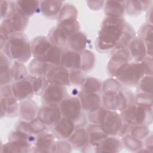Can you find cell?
I'll list each match as a JSON object with an SVG mask.
<instances>
[{"label":"cell","mask_w":153,"mask_h":153,"mask_svg":"<svg viewBox=\"0 0 153 153\" xmlns=\"http://www.w3.org/2000/svg\"><path fill=\"white\" fill-rule=\"evenodd\" d=\"M127 24L123 17H106L95 42L97 50L107 52L117 47Z\"/></svg>","instance_id":"1"},{"label":"cell","mask_w":153,"mask_h":153,"mask_svg":"<svg viewBox=\"0 0 153 153\" xmlns=\"http://www.w3.org/2000/svg\"><path fill=\"white\" fill-rule=\"evenodd\" d=\"M1 51L11 60L23 63L28 61L32 56L30 42L23 32L11 35Z\"/></svg>","instance_id":"2"},{"label":"cell","mask_w":153,"mask_h":153,"mask_svg":"<svg viewBox=\"0 0 153 153\" xmlns=\"http://www.w3.org/2000/svg\"><path fill=\"white\" fill-rule=\"evenodd\" d=\"M62 117L72 121L76 127H84L87 118L84 113L79 97L66 96L59 104Z\"/></svg>","instance_id":"3"},{"label":"cell","mask_w":153,"mask_h":153,"mask_svg":"<svg viewBox=\"0 0 153 153\" xmlns=\"http://www.w3.org/2000/svg\"><path fill=\"white\" fill-rule=\"evenodd\" d=\"M28 23V17L17 11L11 17L2 20L1 23V49L5 45L11 35L23 32Z\"/></svg>","instance_id":"4"},{"label":"cell","mask_w":153,"mask_h":153,"mask_svg":"<svg viewBox=\"0 0 153 153\" xmlns=\"http://www.w3.org/2000/svg\"><path fill=\"white\" fill-rule=\"evenodd\" d=\"M145 75V69L142 63L134 61L129 62L115 78L121 85L133 87L137 86Z\"/></svg>","instance_id":"5"},{"label":"cell","mask_w":153,"mask_h":153,"mask_svg":"<svg viewBox=\"0 0 153 153\" xmlns=\"http://www.w3.org/2000/svg\"><path fill=\"white\" fill-rule=\"evenodd\" d=\"M1 118L14 117L19 114V103L14 96L11 85L9 84L1 86Z\"/></svg>","instance_id":"6"},{"label":"cell","mask_w":153,"mask_h":153,"mask_svg":"<svg viewBox=\"0 0 153 153\" xmlns=\"http://www.w3.org/2000/svg\"><path fill=\"white\" fill-rule=\"evenodd\" d=\"M128 48H118L112 50V55L108 63V71L112 76L116 77L131 59Z\"/></svg>","instance_id":"7"},{"label":"cell","mask_w":153,"mask_h":153,"mask_svg":"<svg viewBox=\"0 0 153 153\" xmlns=\"http://www.w3.org/2000/svg\"><path fill=\"white\" fill-rule=\"evenodd\" d=\"M37 117L48 127H53L62 117L59 105L44 104L39 108Z\"/></svg>","instance_id":"8"},{"label":"cell","mask_w":153,"mask_h":153,"mask_svg":"<svg viewBox=\"0 0 153 153\" xmlns=\"http://www.w3.org/2000/svg\"><path fill=\"white\" fill-rule=\"evenodd\" d=\"M124 124L120 114L117 111L108 110L100 126L108 136H119Z\"/></svg>","instance_id":"9"},{"label":"cell","mask_w":153,"mask_h":153,"mask_svg":"<svg viewBox=\"0 0 153 153\" xmlns=\"http://www.w3.org/2000/svg\"><path fill=\"white\" fill-rule=\"evenodd\" d=\"M66 87L48 83L42 93V100L44 104L59 105L67 96Z\"/></svg>","instance_id":"10"},{"label":"cell","mask_w":153,"mask_h":153,"mask_svg":"<svg viewBox=\"0 0 153 153\" xmlns=\"http://www.w3.org/2000/svg\"><path fill=\"white\" fill-rule=\"evenodd\" d=\"M53 133L44 131L36 135V141L33 148L34 152H55L56 142Z\"/></svg>","instance_id":"11"},{"label":"cell","mask_w":153,"mask_h":153,"mask_svg":"<svg viewBox=\"0 0 153 153\" xmlns=\"http://www.w3.org/2000/svg\"><path fill=\"white\" fill-rule=\"evenodd\" d=\"M45 78L48 83L62 86H70L69 71L60 65H53L47 72Z\"/></svg>","instance_id":"12"},{"label":"cell","mask_w":153,"mask_h":153,"mask_svg":"<svg viewBox=\"0 0 153 153\" xmlns=\"http://www.w3.org/2000/svg\"><path fill=\"white\" fill-rule=\"evenodd\" d=\"M13 94L18 101H22L31 99L34 91L30 80L27 76L21 80L14 81L11 85Z\"/></svg>","instance_id":"13"},{"label":"cell","mask_w":153,"mask_h":153,"mask_svg":"<svg viewBox=\"0 0 153 153\" xmlns=\"http://www.w3.org/2000/svg\"><path fill=\"white\" fill-rule=\"evenodd\" d=\"M78 96L84 111L92 112L102 106V100L98 93H85L81 91Z\"/></svg>","instance_id":"14"},{"label":"cell","mask_w":153,"mask_h":153,"mask_svg":"<svg viewBox=\"0 0 153 153\" xmlns=\"http://www.w3.org/2000/svg\"><path fill=\"white\" fill-rule=\"evenodd\" d=\"M76 128L75 124L71 120L62 117L53 127V134L60 140L68 139Z\"/></svg>","instance_id":"15"},{"label":"cell","mask_w":153,"mask_h":153,"mask_svg":"<svg viewBox=\"0 0 153 153\" xmlns=\"http://www.w3.org/2000/svg\"><path fill=\"white\" fill-rule=\"evenodd\" d=\"M60 65L69 71L80 69L81 57L79 53L72 50H62Z\"/></svg>","instance_id":"16"},{"label":"cell","mask_w":153,"mask_h":153,"mask_svg":"<svg viewBox=\"0 0 153 153\" xmlns=\"http://www.w3.org/2000/svg\"><path fill=\"white\" fill-rule=\"evenodd\" d=\"M31 51L34 58L40 59L43 57L53 45L47 36H38L30 42Z\"/></svg>","instance_id":"17"},{"label":"cell","mask_w":153,"mask_h":153,"mask_svg":"<svg viewBox=\"0 0 153 153\" xmlns=\"http://www.w3.org/2000/svg\"><path fill=\"white\" fill-rule=\"evenodd\" d=\"M38 107L36 102L31 99L20 101L19 103V115L22 120L30 121L37 117Z\"/></svg>","instance_id":"18"},{"label":"cell","mask_w":153,"mask_h":153,"mask_svg":"<svg viewBox=\"0 0 153 153\" xmlns=\"http://www.w3.org/2000/svg\"><path fill=\"white\" fill-rule=\"evenodd\" d=\"M87 132L88 134V145L96 152V147L108 135L103 131L100 124H90L88 126Z\"/></svg>","instance_id":"19"},{"label":"cell","mask_w":153,"mask_h":153,"mask_svg":"<svg viewBox=\"0 0 153 153\" xmlns=\"http://www.w3.org/2000/svg\"><path fill=\"white\" fill-rule=\"evenodd\" d=\"M68 141L74 148H84L88 144V134L87 128L84 127H76Z\"/></svg>","instance_id":"20"},{"label":"cell","mask_w":153,"mask_h":153,"mask_svg":"<svg viewBox=\"0 0 153 153\" xmlns=\"http://www.w3.org/2000/svg\"><path fill=\"white\" fill-rule=\"evenodd\" d=\"M63 1L57 0H46L40 1V11L48 19L57 17L63 5Z\"/></svg>","instance_id":"21"},{"label":"cell","mask_w":153,"mask_h":153,"mask_svg":"<svg viewBox=\"0 0 153 153\" xmlns=\"http://www.w3.org/2000/svg\"><path fill=\"white\" fill-rule=\"evenodd\" d=\"M128 50L131 56L135 62L141 61L146 56V48L143 40L138 36H135L129 43Z\"/></svg>","instance_id":"22"},{"label":"cell","mask_w":153,"mask_h":153,"mask_svg":"<svg viewBox=\"0 0 153 153\" xmlns=\"http://www.w3.org/2000/svg\"><path fill=\"white\" fill-rule=\"evenodd\" d=\"M152 123V105L136 104L134 124L151 125Z\"/></svg>","instance_id":"23"},{"label":"cell","mask_w":153,"mask_h":153,"mask_svg":"<svg viewBox=\"0 0 153 153\" xmlns=\"http://www.w3.org/2000/svg\"><path fill=\"white\" fill-rule=\"evenodd\" d=\"M16 11L27 16H32L40 11V1L35 0L15 1Z\"/></svg>","instance_id":"24"},{"label":"cell","mask_w":153,"mask_h":153,"mask_svg":"<svg viewBox=\"0 0 153 153\" xmlns=\"http://www.w3.org/2000/svg\"><path fill=\"white\" fill-rule=\"evenodd\" d=\"M123 143L114 136H108L96 147V152H118L123 148Z\"/></svg>","instance_id":"25"},{"label":"cell","mask_w":153,"mask_h":153,"mask_svg":"<svg viewBox=\"0 0 153 153\" xmlns=\"http://www.w3.org/2000/svg\"><path fill=\"white\" fill-rule=\"evenodd\" d=\"M104 12L106 17H123V16L126 13V1H105Z\"/></svg>","instance_id":"26"},{"label":"cell","mask_w":153,"mask_h":153,"mask_svg":"<svg viewBox=\"0 0 153 153\" xmlns=\"http://www.w3.org/2000/svg\"><path fill=\"white\" fill-rule=\"evenodd\" d=\"M47 38L53 45L62 49L68 44L69 36L56 25L50 29Z\"/></svg>","instance_id":"27"},{"label":"cell","mask_w":153,"mask_h":153,"mask_svg":"<svg viewBox=\"0 0 153 153\" xmlns=\"http://www.w3.org/2000/svg\"><path fill=\"white\" fill-rule=\"evenodd\" d=\"M152 1H126V12L132 16L140 15L152 5Z\"/></svg>","instance_id":"28"},{"label":"cell","mask_w":153,"mask_h":153,"mask_svg":"<svg viewBox=\"0 0 153 153\" xmlns=\"http://www.w3.org/2000/svg\"><path fill=\"white\" fill-rule=\"evenodd\" d=\"M152 25L146 23L142 25L139 30V36L144 42L146 48L147 56L152 57Z\"/></svg>","instance_id":"29"},{"label":"cell","mask_w":153,"mask_h":153,"mask_svg":"<svg viewBox=\"0 0 153 153\" xmlns=\"http://www.w3.org/2000/svg\"><path fill=\"white\" fill-rule=\"evenodd\" d=\"M77 8L71 4H66L63 5L57 17V23H66L77 21Z\"/></svg>","instance_id":"30"},{"label":"cell","mask_w":153,"mask_h":153,"mask_svg":"<svg viewBox=\"0 0 153 153\" xmlns=\"http://www.w3.org/2000/svg\"><path fill=\"white\" fill-rule=\"evenodd\" d=\"M53 66V65L44 61L34 58L29 63L28 70L32 75L45 77L47 72Z\"/></svg>","instance_id":"31"},{"label":"cell","mask_w":153,"mask_h":153,"mask_svg":"<svg viewBox=\"0 0 153 153\" xmlns=\"http://www.w3.org/2000/svg\"><path fill=\"white\" fill-rule=\"evenodd\" d=\"M87 38L86 35L81 32H77L69 36L68 44L70 50L81 52L85 50L87 45Z\"/></svg>","instance_id":"32"},{"label":"cell","mask_w":153,"mask_h":153,"mask_svg":"<svg viewBox=\"0 0 153 153\" xmlns=\"http://www.w3.org/2000/svg\"><path fill=\"white\" fill-rule=\"evenodd\" d=\"M102 83L98 78H86L81 85V91L85 93H98L102 90Z\"/></svg>","instance_id":"33"},{"label":"cell","mask_w":153,"mask_h":153,"mask_svg":"<svg viewBox=\"0 0 153 153\" xmlns=\"http://www.w3.org/2000/svg\"><path fill=\"white\" fill-rule=\"evenodd\" d=\"M81 57L80 69L84 72H88L91 70L95 64V56L94 53L87 50L79 52Z\"/></svg>","instance_id":"34"},{"label":"cell","mask_w":153,"mask_h":153,"mask_svg":"<svg viewBox=\"0 0 153 153\" xmlns=\"http://www.w3.org/2000/svg\"><path fill=\"white\" fill-rule=\"evenodd\" d=\"M62 49L52 45L47 53L41 58L38 59L53 65H60Z\"/></svg>","instance_id":"35"},{"label":"cell","mask_w":153,"mask_h":153,"mask_svg":"<svg viewBox=\"0 0 153 153\" xmlns=\"http://www.w3.org/2000/svg\"><path fill=\"white\" fill-rule=\"evenodd\" d=\"M28 71L29 70L23 63L14 61L11 67V72L13 80L17 81L25 78L28 75Z\"/></svg>","instance_id":"36"},{"label":"cell","mask_w":153,"mask_h":153,"mask_svg":"<svg viewBox=\"0 0 153 153\" xmlns=\"http://www.w3.org/2000/svg\"><path fill=\"white\" fill-rule=\"evenodd\" d=\"M123 146L127 149L138 152V151L143 147V144L142 140H139L132 137L130 134H127L123 136L122 139Z\"/></svg>","instance_id":"37"},{"label":"cell","mask_w":153,"mask_h":153,"mask_svg":"<svg viewBox=\"0 0 153 153\" xmlns=\"http://www.w3.org/2000/svg\"><path fill=\"white\" fill-rule=\"evenodd\" d=\"M136 112V103L133 102L128 103L126 108L120 112V115L125 123L134 124Z\"/></svg>","instance_id":"38"},{"label":"cell","mask_w":153,"mask_h":153,"mask_svg":"<svg viewBox=\"0 0 153 153\" xmlns=\"http://www.w3.org/2000/svg\"><path fill=\"white\" fill-rule=\"evenodd\" d=\"M27 77L32 82L35 94H42L45 87L48 84L45 77L36 76L32 75H27Z\"/></svg>","instance_id":"39"},{"label":"cell","mask_w":153,"mask_h":153,"mask_svg":"<svg viewBox=\"0 0 153 153\" xmlns=\"http://www.w3.org/2000/svg\"><path fill=\"white\" fill-rule=\"evenodd\" d=\"M129 134L134 138L142 141L150 134V131L148 126L133 124Z\"/></svg>","instance_id":"40"},{"label":"cell","mask_w":153,"mask_h":153,"mask_svg":"<svg viewBox=\"0 0 153 153\" xmlns=\"http://www.w3.org/2000/svg\"><path fill=\"white\" fill-rule=\"evenodd\" d=\"M16 12L15 2L13 1H1V18L2 20L11 17Z\"/></svg>","instance_id":"41"},{"label":"cell","mask_w":153,"mask_h":153,"mask_svg":"<svg viewBox=\"0 0 153 153\" xmlns=\"http://www.w3.org/2000/svg\"><path fill=\"white\" fill-rule=\"evenodd\" d=\"M138 93L152 94V75H145L137 85Z\"/></svg>","instance_id":"42"},{"label":"cell","mask_w":153,"mask_h":153,"mask_svg":"<svg viewBox=\"0 0 153 153\" xmlns=\"http://www.w3.org/2000/svg\"><path fill=\"white\" fill-rule=\"evenodd\" d=\"M107 111L108 109L106 108H105L103 106H102L96 111L88 113V120L91 124L100 125L105 117Z\"/></svg>","instance_id":"43"},{"label":"cell","mask_w":153,"mask_h":153,"mask_svg":"<svg viewBox=\"0 0 153 153\" xmlns=\"http://www.w3.org/2000/svg\"><path fill=\"white\" fill-rule=\"evenodd\" d=\"M122 89V85L116 78H109L102 83V90L103 93L118 91Z\"/></svg>","instance_id":"44"},{"label":"cell","mask_w":153,"mask_h":153,"mask_svg":"<svg viewBox=\"0 0 153 153\" xmlns=\"http://www.w3.org/2000/svg\"><path fill=\"white\" fill-rule=\"evenodd\" d=\"M69 78L71 84L75 85H82L86 79L84 72L81 69L69 71Z\"/></svg>","instance_id":"45"},{"label":"cell","mask_w":153,"mask_h":153,"mask_svg":"<svg viewBox=\"0 0 153 153\" xmlns=\"http://www.w3.org/2000/svg\"><path fill=\"white\" fill-rule=\"evenodd\" d=\"M29 125L31 133L35 135L45 131L48 128L37 117L30 121H29Z\"/></svg>","instance_id":"46"},{"label":"cell","mask_w":153,"mask_h":153,"mask_svg":"<svg viewBox=\"0 0 153 153\" xmlns=\"http://www.w3.org/2000/svg\"><path fill=\"white\" fill-rule=\"evenodd\" d=\"M135 102L136 104L152 105V94L138 93L135 96Z\"/></svg>","instance_id":"47"},{"label":"cell","mask_w":153,"mask_h":153,"mask_svg":"<svg viewBox=\"0 0 153 153\" xmlns=\"http://www.w3.org/2000/svg\"><path fill=\"white\" fill-rule=\"evenodd\" d=\"M73 147L68 141L59 140L56 142V152H69L72 150Z\"/></svg>","instance_id":"48"},{"label":"cell","mask_w":153,"mask_h":153,"mask_svg":"<svg viewBox=\"0 0 153 153\" xmlns=\"http://www.w3.org/2000/svg\"><path fill=\"white\" fill-rule=\"evenodd\" d=\"M140 62L144 68L145 75H152V57L146 56Z\"/></svg>","instance_id":"49"},{"label":"cell","mask_w":153,"mask_h":153,"mask_svg":"<svg viewBox=\"0 0 153 153\" xmlns=\"http://www.w3.org/2000/svg\"><path fill=\"white\" fill-rule=\"evenodd\" d=\"M104 1H88L87 4L88 7L92 10H99L104 6Z\"/></svg>","instance_id":"50"},{"label":"cell","mask_w":153,"mask_h":153,"mask_svg":"<svg viewBox=\"0 0 153 153\" xmlns=\"http://www.w3.org/2000/svg\"><path fill=\"white\" fill-rule=\"evenodd\" d=\"M145 148L148 149L151 152H153V140H152V135L150 133L145 139Z\"/></svg>","instance_id":"51"},{"label":"cell","mask_w":153,"mask_h":153,"mask_svg":"<svg viewBox=\"0 0 153 153\" xmlns=\"http://www.w3.org/2000/svg\"><path fill=\"white\" fill-rule=\"evenodd\" d=\"M147 23L152 25V5H151L148 10L146 16Z\"/></svg>","instance_id":"52"}]
</instances>
